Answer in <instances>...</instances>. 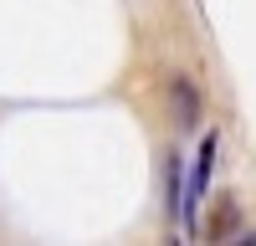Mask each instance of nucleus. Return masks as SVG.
<instances>
[{
	"label": "nucleus",
	"mask_w": 256,
	"mask_h": 246,
	"mask_svg": "<svg viewBox=\"0 0 256 246\" xmlns=\"http://www.w3.org/2000/svg\"><path fill=\"white\" fill-rule=\"evenodd\" d=\"M210 170H216V134H205L200 154H195V180H190V190L180 195V220H184V231H195V210H200V200H205V190H210Z\"/></svg>",
	"instance_id": "1"
},
{
	"label": "nucleus",
	"mask_w": 256,
	"mask_h": 246,
	"mask_svg": "<svg viewBox=\"0 0 256 246\" xmlns=\"http://www.w3.org/2000/svg\"><path fill=\"white\" fill-rule=\"evenodd\" d=\"M174 102H180V123H195V118H200V102H195V88H190L184 77L174 82Z\"/></svg>",
	"instance_id": "2"
},
{
	"label": "nucleus",
	"mask_w": 256,
	"mask_h": 246,
	"mask_svg": "<svg viewBox=\"0 0 256 246\" xmlns=\"http://www.w3.org/2000/svg\"><path fill=\"white\" fill-rule=\"evenodd\" d=\"M230 226H236V205H230V200H220V216H216V226H210V236L230 231Z\"/></svg>",
	"instance_id": "3"
}]
</instances>
